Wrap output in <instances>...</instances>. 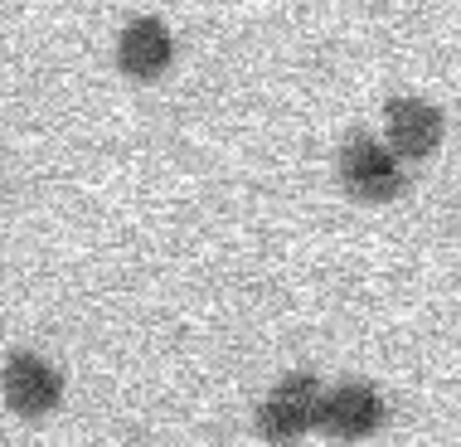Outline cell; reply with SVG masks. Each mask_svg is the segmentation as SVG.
I'll return each mask as SVG.
<instances>
[{
    "label": "cell",
    "instance_id": "obj_1",
    "mask_svg": "<svg viewBox=\"0 0 461 447\" xmlns=\"http://www.w3.org/2000/svg\"><path fill=\"white\" fill-rule=\"evenodd\" d=\"M340 185L365 205H384L403 190V170L389 146H379V136L369 132H350L340 146Z\"/></svg>",
    "mask_w": 461,
    "mask_h": 447
},
{
    "label": "cell",
    "instance_id": "obj_2",
    "mask_svg": "<svg viewBox=\"0 0 461 447\" xmlns=\"http://www.w3.org/2000/svg\"><path fill=\"white\" fill-rule=\"evenodd\" d=\"M0 394H5V404L15 408L20 418H44L59 408V399H64V375L40 355L15 351L5 360V369H0Z\"/></svg>",
    "mask_w": 461,
    "mask_h": 447
},
{
    "label": "cell",
    "instance_id": "obj_3",
    "mask_svg": "<svg viewBox=\"0 0 461 447\" xmlns=\"http://www.w3.org/2000/svg\"><path fill=\"white\" fill-rule=\"evenodd\" d=\"M321 414V384L316 375H286L277 389L267 394V404L258 408V428L272 442H292L316 424Z\"/></svg>",
    "mask_w": 461,
    "mask_h": 447
},
{
    "label": "cell",
    "instance_id": "obj_4",
    "mask_svg": "<svg viewBox=\"0 0 461 447\" xmlns=\"http://www.w3.org/2000/svg\"><path fill=\"white\" fill-rule=\"evenodd\" d=\"M384 136H389L393 156H408V160H422L438 151L442 141V112L422 97H393L384 107Z\"/></svg>",
    "mask_w": 461,
    "mask_h": 447
},
{
    "label": "cell",
    "instance_id": "obj_5",
    "mask_svg": "<svg viewBox=\"0 0 461 447\" xmlns=\"http://www.w3.org/2000/svg\"><path fill=\"white\" fill-rule=\"evenodd\" d=\"M316 424L330 433V438H365L384 424V399L369 389V384H340V389L321 394V414Z\"/></svg>",
    "mask_w": 461,
    "mask_h": 447
},
{
    "label": "cell",
    "instance_id": "obj_6",
    "mask_svg": "<svg viewBox=\"0 0 461 447\" xmlns=\"http://www.w3.org/2000/svg\"><path fill=\"white\" fill-rule=\"evenodd\" d=\"M170 54H176V44H170V30L156 15L131 20L117 40V68L127 73V78H141V83L160 78V73L170 68Z\"/></svg>",
    "mask_w": 461,
    "mask_h": 447
}]
</instances>
